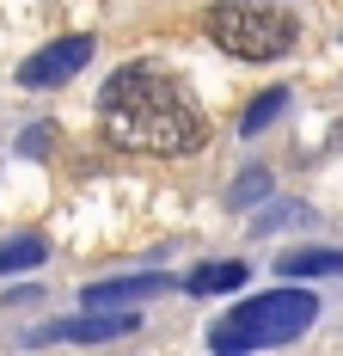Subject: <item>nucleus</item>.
<instances>
[{
	"mask_svg": "<svg viewBox=\"0 0 343 356\" xmlns=\"http://www.w3.org/2000/svg\"><path fill=\"white\" fill-rule=\"evenodd\" d=\"M288 105V92H282V86H270V92H258V99H251V105H245V117H240V129L245 136H258V129H264V123H276V111Z\"/></svg>",
	"mask_w": 343,
	"mask_h": 356,
	"instance_id": "obj_10",
	"label": "nucleus"
},
{
	"mask_svg": "<svg viewBox=\"0 0 343 356\" xmlns=\"http://www.w3.org/2000/svg\"><path fill=\"white\" fill-rule=\"evenodd\" d=\"M245 283V258H233V264H203L196 277H190V295H227V289Z\"/></svg>",
	"mask_w": 343,
	"mask_h": 356,
	"instance_id": "obj_8",
	"label": "nucleus"
},
{
	"mask_svg": "<svg viewBox=\"0 0 343 356\" xmlns=\"http://www.w3.org/2000/svg\"><path fill=\"white\" fill-rule=\"evenodd\" d=\"M31 264H43V240H37V234L0 240V277H6V270H31Z\"/></svg>",
	"mask_w": 343,
	"mask_h": 356,
	"instance_id": "obj_9",
	"label": "nucleus"
},
{
	"mask_svg": "<svg viewBox=\"0 0 343 356\" xmlns=\"http://www.w3.org/2000/svg\"><path fill=\"white\" fill-rule=\"evenodd\" d=\"M276 270L294 283V277H343V252L337 246H294L276 258Z\"/></svg>",
	"mask_w": 343,
	"mask_h": 356,
	"instance_id": "obj_7",
	"label": "nucleus"
},
{
	"mask_svg": "<svg viewBox=\"0 0 343 356\" xmlns=\"http://www.w3.org/2000/svg\"><path fill=\"white\" fill-rule=\"evenodd\" d=\"M208 37L227 49V56H240V62H276V56H288L294 49V13H270V6H240V0H221V6H208Z\"/></svg>",
	"mask_w": 343,
	"mask_h": 356,
	"instance_id": "obj_3",
	"label": "nucleus"
},
{
	"mask_svg": "<svg viewBox=\"0 0 343 356\" xmlns=\"http://www.w3.org/2000/svg\"><path fill=\"white\" fill-rule=\"evenodd\" d=\"M99 117H104V136L129 154H190L208 142L196 99L160 68L110 74V86L99 92Z\"/></svg>",
	"mask_w": 343,
	"mask_h": 356,
	"instance_id": "obj_1",
	"label": "nucleus"
},
{
	"mask_svg": "<svg viewBox=\"0 0 343 356\" xmlns=\"http://www.w3.org/2000/svg\"><path fill=\"white\" fill-rule=\"evenodd\" d=\"M49 147H56V129H49V123H37V129L19 136V154H49Z\"/></svg>",
	"mask_w": 343,
	"mask_h": 356,
	"instance_id": "obj_12",
	"label": "nucleus"
},
{
	"mask_svg": "<svg viewBox=\"0 0 343 356\" xmlns=\"http://www.w3.org/2000/svg\"><path fill=\"white\" fill-rule=\"evenodd\" d=\"M312 320H319V295H307V289H270V295H251L227 325H215L208 344L221 356L264 350V344H294Z\"/></svg>",
	"mask_w": 343,
	"mask_h": 356,
	"instance_id": "obj_2",
	"label": "nucleus"
},
{
	"mask_svg": "<svg viewBox=\"0 0 343 356\" xmlns=\"http://www.w3.org/2000/svg\"><path fill=\"white\" fill-rule=\"evenodd\" d=\"M264 191H270V178H264V172H245L240 184H233V209H245V203H258Z\"/></svg>",
	"mask_w": 343,
	"mask_h": 356,
	"instance_id": "obj_11",
	"label": "nucleus"
},
{
	"mask_svg": "<svg viewBox=\"0 0 343 356\" xmlns=\"http://www.w3.org/2000/svg\"><path fill=\"white\" fill-rule=\"evenodd\" d=\"M86 62H92V37H62V43L37 49L31 62L19 68V86H62V80H74Z\"/></svg>",
	"mask_w": 343,
	"mask_h": 356,
	"instance_id": "obj_4",
	"label": "nucleus"
},
{
	"mask_svg": "<svg viewBox=\"0 0 343 356\" xmlns=\"http://www.w3.org/2000/svg\"><path fill=\"white\" fill-rule=\"evenodd\" d=\"M135 332V314H80V320H62V325H43L31 332V344H49V338H74V344H104V338H129Z\"/></svg>",
	"mask_w": 343,
	"mask_h": 356,
	"instance_id": "obj_5",
	"label": "nucleus"
},
{
	"mask_svg": "<svg viewBox=\"0 0 343 356\" xmlns=\"http://www.w3.org/2000/svg\"><path fill=\"white\" fill-rule=\"evenodd\" d=\"M172 277L166 270H147V277H110V283H92L80 295V307H123V301H153V295H166Z\"/></svg>",
	"mask_w": 343,
	"mask_h": 356,
	"instance_id": "obj_6",
	"label": "nucleus"
}]
</instances>
